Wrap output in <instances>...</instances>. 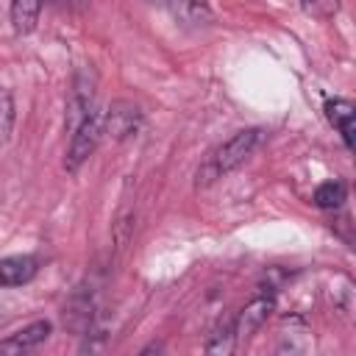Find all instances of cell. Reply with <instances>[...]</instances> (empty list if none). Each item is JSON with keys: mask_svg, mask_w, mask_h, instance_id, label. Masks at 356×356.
<instances>
[{"mask_svg": "<svg viewBox=\"0 0 356 356\" xmlns=\"http://www.w3.org/2000/svg\"><path fill=\"white\" fill-rule=\"evenodd\" d=\"M325 117H328V122L339 131L345 147L353 150V145H356V139H353V134H356V125H353V120H356V106H353L350 100H345V97H334V100L325 103Z\"/></svg>", "mask_w": 356, "mask_h": 356, "instance_id": "cell-7", "label": "cell"}, {"mask_svg": "<svg viewBox=\"0 0 356 356\" xmlns=\"http://www.w3.org/2000/svg\"><path fill=\"white\" fill-rule=\"evenodd\" d=\"M42 11V0H11V28L25 36L36 28Z\"/></svg>", "mask_w": 356, "mask_h": 356, "instance_id": "cell-9", "label": "cell"}, {"mask_svg": "<svg viewBox=\"0 0 356 356\" xmlns=\"http://www.w3.org/2000/svg\"><path fill=\"white\" fill-rule=\"evenodd\" d=\"M342 0H300V8L312 17V19H331L339 11Z\"/></svg>", "mask_w": 356, "mask_h": 356, "instance_id": "cell-12", "label": "cell"}, {"mask_svg": "<svg viewBox=\"0 0 356 356\" xmlns=\"http://www.w3.org/2000/svg\"><path fill=\"white\" fill-rule=\"evenodd\" d=\"M261 139H264V131L261 128H242V131H236L231 139H225L200 164V170H197V186H209L217 178H222L225 172H231L239 164H245L256 153V147L261 145Z\"/></svg>", "mask_w": 356, "mask_h": 356, "instance_id": "cell-1", "label": "cell"}, {"mask_svg": "<svg viewBox=\"0 0 356 356\" xmlns=\"http://www.w3.org/2000/svg\"><path fill=\"white\" fill-rule=\"evenodd\" d=\"M345 197H348V186H345L342 181H337V178L320 184V186L314 189V195H312L314 206H320V209H339V206L345 203Z\"/></svg>", "mask_w": 356, "mask_h": 356, "instance_id": "cell-10", "label": "cell"}, {"mask_svg": "<svg viewBox=\"0 0 356 356\" xmlns=\"http://www.w3.org/2000/svg\"><path fill=\"white\" fill-rule=\"evenodd\" d=\"M92 108H95V83L89 81L86 72H81L75 78L72 92H70V100H67V131L72 134Z\"/></svg>", "mask_w": 356, "mask_h": 356, "instance_id": "cell-5", "label": "cell"}, {"mask_svg": "<svg viewBox=\"0 0 356 356\" xmlns=\"http://www.w3.org/2000/svg\"><path fill=\"white\" fill-rule=\"evenodd\" d=\"M39 273L36 256H6L0 259V286H22Z\"/></svg>", "mask_w": 356, "mask_h": 356, "instance_id": "cell-8", "label": "cell"}, {"mask_svg": "<svg viewBox=\"0 0 356 356\" xmlns=\"http://www.w3.org/2000/svg\"><path fill=\"white\" fill-rule=\"evenodd\" d=\"M100 139H103V111L92 108L81 120V125L72 131V139H70V147H67V156H64V170L78 172L89 161V156L97 150Z\"/></svg>", "mask_w": 356, "mask_h": 356, "instance_id": "cell-2", "label": "cell"}, {"mask_svg": "<svg viewBox=\"0 0 356 356\" xmlns=\"http://www.w3.org/2000/svg\"><path fill=\"white\" fill-rule=\"evenodd\" d=\"M273 312H275V298H273V295H259V298H253L250 303H245V306L239 309V314L231 320L236 342L250 339V337L267 323V317H270Z\"/></svg>", "mask_w": 356, "mask_h": 356, "instance_id": "cell-3", "label": "cell"}, {"mask_svg": "<svg viewBox=\"0 0 356 356\" xmlns=\"http://www.w3.org/2000/svg\"><path fill=\"white\" fill-rule=\"evenodd\" d=\"M139 122H142V111L128 100H117L108 106V111H103V134H111L114 139H125L136 134Z\"/></svg>", "mask_w": 356, "mask_h": 356, "instance_id": "cell-4", "label": "cell"}, {"mask_svg": "<svg viewBox=\"0 0 356 356\" xmlns=\"http://www.w3.org/2000/svg\"><path fill=\"white\" fill-rule=\"evenodd\" d=\"M14 131V95L11 89L0 86V147L11 139Z\"/></svg>", "mask_w": 356, "mask_h": 356, "instance_id": "cell-11", "label": "cell"}, {"mask_svg": "<svg viewBox=\"0 0 356 356\" xmlns=\"http://www.w3.org/2000/svg\"><path fill=\"white\" fill-rule=\"evenodd\" d=\"M236 348V337H234V325L228 323L222 331H217L209 342H206V350L209 353H231Z\"/></svg>", "mask_w": 356, "mask_h": 356, "instance_id": "cell-13", "label": "cell"}, {"mask_svg": "<svg viewBox=\"0 0 356 356\" xmlns=\"http://www.w3.org/2000/svg\"><path fill=\"white\" fill-rule=\"evenodd\" d=\"M53 325L50 320H36L14 334H8L6 339H0V353H25V350H33L36 345H42L47 337H50Z\"/></svg>", "mask_w": 356, "mask_h": 356, "instance_id": "cell-6", "label": "cell"}]
</instances>
